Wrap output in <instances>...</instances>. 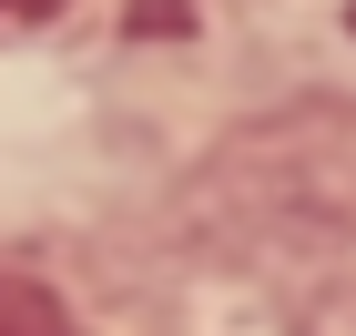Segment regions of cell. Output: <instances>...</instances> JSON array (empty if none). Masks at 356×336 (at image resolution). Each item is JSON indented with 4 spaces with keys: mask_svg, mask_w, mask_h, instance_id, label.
Returning <instances> with one entry per match:
<instances>
[{
    "mask_svg": "<svg viewBox=\"0 0 356 336\" xmlns=\"http://www.w3.org/2000/svg\"><path fill=\"white\" fill-rule=\"evenodd\" d=\"M0 336H72V316H61V296H51V285L0 275Z\"/></svg>",
    "mask_w": 356,
    "mask_h": 336,
    "instance_id": "obj_1",
    "label": "cell"
},
{
    "mask_svg": "<svg viewBox=\"0 0 356 336\" xmlns=\"http://www.w3.org/2000/svg\"><path fill=\"white\" fill-rule=\"evenodd\" d=\"M61 0H0V21H51Z\"/></svg>",
    "mask_w": 356,
    "mask_h": 336,
    "instance_id": "obj_2",
    "label": "cell"
}]
</instances>
